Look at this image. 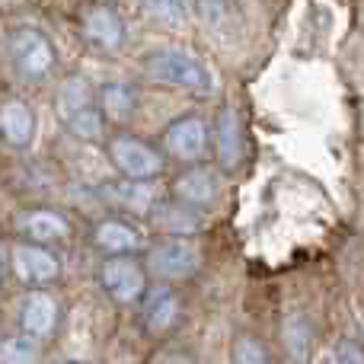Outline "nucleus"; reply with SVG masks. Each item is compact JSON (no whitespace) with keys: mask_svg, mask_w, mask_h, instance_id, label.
<instances>
[{"mask_svg":"<svg viewBox=\"0 0 364 364\" xmlns=\"http://www.w3.org/2000/svg\"><path fill=\"white\" fill-rule=\"evenodd\" d=\"M19 233L29 237L32 243H58V240L70 237L68 220L58 211H48V208H36V211H26L23 218L16 220Z\"/></svg>","mask_w":364,"mask_h":364,"instance_id":"15","label":"nucleus"},{"mask_svg":"<svg viewBox=\"0 0 364 364\" xmlns=\"http://www.w3.org/2000/svg\"><path fill=\"white\" fill-rule=\"evenodd\" d=\"M138 6L160 26H188L192 23V0H138Z\"/></svg>","mask_w":364,"mask_h":364,"instance_id":"21","label":"nucleus"},{"mask_svg":"<svg viewBox=\"0 0 364 364\" xmlns=\"http://www.w3.org/2000/svg\"><path fill=\"white\" fill-rule=\"evenodd\" d=\"M151 364H198V358L182 352V348H160V352L151 358Z\"/></svg>","mask_w":364,"mask_h":364,"instance_id":"27","label":"nucleus"},{"mask_svg":"<svg viewBox=\"0 0 364 364\" xmlns=\"http://www.w3.org/2000/svg\"><path fill=\"white\" fill-rule=\"evenodd\" d=\"M220 192H224L220 176L208 166H192L173 182V195L192 208H214L220 201Z\"/></svg>","mask_w":364,"mask_h":364,"instance_id":"9","label":"nucleus"},{"mask_svg":"<svg viewBox=\"0 0 364 364\" xmlns=\"http://www.w3.org/2000/svg\"><path fill=\"white\" fill-rule=\"evenodd\" d=\"M333 364H364V348L352 339L339 342V348H336V355H333Z\"/></svg>","mask_w":364,"mask_h":364,"instance_id":"26","label":"nucleus"},{"mask_svg":"<svg viewBox=\"0 0 364 364\" xmlns=\"http://www.w3.org/2000/svg\"><path fill=\"white\" fill-rule=\"evenodd\" d=\"M141 320L151 336H166L179 326L182 320V297L173 288H157L144 297L141 307Z\"/></svg>","mask_w":364,"mask_h":364,"instance_id":"10","label":"nucleus"},{"mask_svg":"<svg viewBox=\"0 0 364 364\" xmlns=\"http://www.w3.org/2000/svg\"><path fill=\"white\" fill-rule=\"evenodd\" d=\"M109 160H112V166L125 179L151 182L164 173V157H160V151H154L151 144L132 138V134H119V138L109 141Z\"/></svg>","mask_w":364,"mask_h":364,"instance_id":"3","label":"nucleus"},{"mask_svg":"<svg viewBox=\"0 0 364 364\" xmlns=\"http://www.w3.org/2000/svg\"><path fill=\"white\" fill-rule=\"evenodd\" d=\"M55 106H58L61 122H68V119H74L77 112H83L87 106H93V90H90V83L83 80V77H68L55 96Z\"/></svg>","mask_w":364,"mask_h":364,"instance_id":"20","label":"nucleus"},{"mask_svg":"<svg viewBox=\"0 0 364 364\" xmlns=\"http://www.w3.org/2000/svg\"><path fill=\"white\" fill-rule=\"evenodd\" d=\"M0 134L6 144L26 147L36 134V115L23 100H10L0 106Z\"/></svg>","mask_w":364,"mask_h":364,"instance_id":"18","label":"nucleus"},{"mask_svg":"<svg viewBox=\"0 0 364 364\" xmlns=\"http://www.w3.org/2000/svg\"><path fill=\"white\" fill-rule=\"evenodd\" d=\"M102 198L119 211L132 214H151L157 205V192L141 179H125V182H106L102 186Z\"/></svg>","mask_w":364,"mask_h":364,"instance_id":"13","label":"nucleus"},{"mask_svg":"<svg viewBox=\"0 0 364 364\" xmlns=\"http://www.w3.org/2000/svg\"><path fill=\"white\" fill-rule=\"evenodd\" d=\"M198 16L214 36L220 38H240L243 36V10L240 0H195Z\"/></svg>","mask_w":364,"mask_h":364,"instance_id":"12","label":"nucleus"},{"mask_svg":"<svg viewBox=\"0 0 364 364\" xmlns=\"http://www.w3.org/2000/svg\"><path fill=\"white\" fill-rule=\"evenodd\" d=\"M230 364H278L269 346L252 333H237L230 342Z\"/></svg>","mask_w":364,"mask_h":364,"instance_id":"22","label":"nucleus"},{"mask_svg":"<svg viewBox=\"0 0 364 364\" xmlns=\"http://www.w3.org/2000/svg\"><path fill=\"white\" fill-rule=\"evenodd\" d=\"M64 125H68L70 134H77V138H83V141H100L102 138V112L93 109V106H87L83 112H77L74 119H68Z\"/></svg>","mask_w":364,"mask_h":364,"instance_id":"25","label":"nucleus"},{"mask_svg":"<svg viewBox=\"0 0 364 364\" xmlns=\"http://www.w3.org/2000/svg\"><path fill=\"white\" fill-rule=\"evenodd\" d=\"M93 243L100 246L102 252H109V256H132V252L141 246V237L132 224L109 218V220H100V224L93 227Z\"/></svg>","mask_w":364,"mask_h":364,"instance_id":"17","label":"nucleus"},{"mask_svg":"<svg viewBox=\"0 0 364 364\" xmlns=\"http://www.w3.org/2000/svg\"><path fill=\"white\" fill-rule=\"evenodd\" d=\"M106 294L119 304H134L144 294V265L132 256H109L100 269Z\"/></svg>","mask_w":364,"mask_h":364,"instance_id":"5","label":"nucleus"},{"mask_svg":"<svg viewBox=\"0 0 364 364\" xmlns=\"http://www.w3.org/2000/svg\"><path fill=\"white\" fill-rule=\"evenodd\" d=\"M32 336H10L0 342V364H42V352Z\"/></svg>","mask_w":364,"mask_h":364,"instance_id":"23","label":"nucleus"},{"mask_svg":"<svg viewBox=\"0 0 364 364\" xmlns=\"http://www.w3.org/2000/svg\"><path fill=\"white\" fill-rule=\"evenodd\" d=\"M154 218V227L170 237H188L201 227V218H198V208L186 205V201H164V205H154L151 211Z\"/></svg>","mask_w":364,"mask_h":364,"instance_id":"16","label":"nucleus"},{"mask_svg":"<svg viewBox=\"0 0 364 364\" xmlns=\"http://www.w3.org/2000/svg\"><path fill=\"white\" fill-rule=\"evenodd\" d=\"M68 364H80V361H68Z\"/></svg>","mask_w":364,"mask_h":364,"instance_id":"28","label":"nucleus"},{"mask_svg":"<svg viewBox=\"0 0 364 364\" xmlns=\"http://www.w3.org/2000/svg\"><path fill=\"white\" fill-rule=\"evenodd\" d=\"M80 29L102 51H119L122 42H125V23H122V16L109 4L87 6L80 16Z\"/></svg>","mask_w":364,"mask_h":364,"instance_id":"8","label":"nucleus"},{"mask_svg":"<svg viewBox=\"0 0 364 364\" xmlns=\"http://www.w3.org/2000/svg\"><path fill=\"white\" fill-rule=\"evenodd\" d=\"M144 269L160 282H182L201 269V246L188 237H166L147 250Z\"/></svg>","mask_w":364,"mask_h":364,"instance_id":"2","label":"nucleus"},{"mask_svg":"<svg viewBox=\"0 0 364 364\" xmlns=\"http://www.w3.org/2000/svg\"><path fill=\"white\" fill-rule=\"evenodd\" d=\"M10 259H13V272H16L19 282L36 284V288L51 284L58 278V272H61L58 256L51 250H45V246H38V243H16Z\"/></svg>","mask_w":364,"mask_h":364,"instance_id":"7","label":"nucleus"},{"mask_svg":"<svg viewBox=\"0 0 364 364\" xmlns=\"http://www.w3.org/2000/svg\"><path fill=\"white\" fill-rule=\"evenodd\" d=\"M10 58L19 74L29 80H42L55 68V48H51L48 36L32 29V26H23L10 36Z\"/></svg>","mask_w":364,"mask_h":364,"instance_id":"4","label":"nucleus"},{"mask_svg":"<svg viewBox=\"0 0 364 364\" xmlns=\"http://www.w3.org/2000/svg\"><path fill=\"white\" fill-rule=\"evenodd\" d=\"M141 68L151 80L182 87L188 93H211L214 90V74L198 55L186 48H154L141 58Z\"/></svg>","mask_w":364,"mask_h":364,"instance_id":"1","label":"nucleus"},{"mask_svg":"<svg viewBox=\"0 0 364 364\" xmlns=\"http://www.w3.org/2000/svg\"><path fill=\"white\" fill-rule=\"evenodd\" d=\"M134 106H138V96H134V90L128 83H106L100 90V112L102 119L115 122V125L132 119Z\"/></svg>","mask_w":364,"mask_h":364,"instance_id":"19","label":"nucleus"},{"mask_svg":"<svg viewBox=\"0 0 364 364\" xmlns=\"http://www.w3.org/2000/svg\"><path fill=\"white\" fill-rule=\"evenodd\" d=\"M284 346H288L291 361H297V364L307 361V355H310V326L301 314L288 316V323H284Z\"/></svg>","mask_w":364,"mask_h":364,"instance_id":"24","label":"nucleus"},{"mask_svg":"<svg viewBox=\"0 0 364 364\" xmlns=\"http://www.w3.org/2000/svg\"><path fill=\"white\" fill-rule=\"evenodd\" d=\"M19 326H23V333L32 336V339H48L58 326L55 297L45 294V291H36V294L26 297L23 310H19Z\"/></svg>","mask_w":364,"mask_h":364,"instance_id":"14","label":"nucleus"},{"mask_svg":"<svg viewBox=\"0 0 364 364\" xmlns=\"http://www.w3.org/2000/svg\"><path fill=\"white\" fill-rule=\"evenodd\" d=\"M214 151H218V164L224 166V170H237L246 154L243 128H240V119L230 106L220 109L218 122H214Z\"/></svg>","mask_w":364,"mask_h":364,"instance_id":"11","label":"nucleus"},{"mask_svg":"<svg viewBox=\"0 0 364 364\" xmlns=\"http://www.w3.org/2000/svg\"><path fill=\"white\" fill-rule=\"evenodd\" d=\"M208 125L198 119V115H186V119H176L173 125H166L164 132V151L170 157L182 160V164H195L208 154Z\"/></svg>","mask_w":364,"mask_h":364,"instance_id":"6","label":"nucleus"}]
</instances>
